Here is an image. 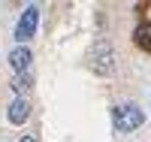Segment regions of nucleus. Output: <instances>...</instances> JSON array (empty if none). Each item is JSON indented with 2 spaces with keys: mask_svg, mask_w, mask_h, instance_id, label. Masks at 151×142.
<instances>
[{
  "mask_svg": "<svg viewBox=\"0 0 151 142\" xmlns=\"http://www.w3.org/2000/svg\"><path fill=\"white\" fill-rule=\"evenodd\" d=\"M142 121H145V115L136 103H121V106L112 109V124H115L118 133H133L136 127H142Z\"/></svg>",
  "mask_w": 151,
  "mask_h": 142,
  "instance_id": "obj_1",
  "label": "nucleus"
},
{
  "mask_svg": "<svg viewBox=\"0 0 151 142\" xmlns=\"http://www.w3.org/2000/svg\"><path fill=\"white\" fill-rule=\"evenodd\" d=\"M88 67H91L97 76H109L112 70H115V51H112V43L100 40L91 48V55H88Z\"/></svg>",
  "mask_w": 151,
  "mask_h": 142,
  "instance_id": "obj_2",
  "label": "nucleus"
},
{
  "mask_svg": "<svg viewBox=\"0 0 151 142\" xmlns=\"http://www.w3.org/2000/svg\"><path fill=\"white\" fill-rule=\"evenodd\" d=\"M36 24H40V6H27V9L21 12L18 24H15V40H18L21 45L33 40V33H36Z\"/></svg>",
  "mask_w": 151,
  "mask_h": 142,
  "instance_id": "obj_3",
  "label": "nucleus"
},
{
  "mask_svg": "<svg viewBox=\"0 0 151 142\" xmlns=\"http://www.w3.org/2000/svg\"><path fill=\"white\" fill-rule=\"evenodd\" d=\"M30 61H33V51H30L27 45H18V48L9 51V67L15 70V76H18V73H27Z\"/></svg>",
  "mask_w": 151,
  "mask_h": 142,
  "instance_id": "obj_4",
  "label": "nucleus"
},
{
  "mask_svg": "<svg viewBox=\"0 0 151 142\" xmlns=\"http://www.w3.org/2000/svg\"><path fill=\"white\" fill-rule=\"evenodd\" d=\"M6 118H9V124H24L30 118V103L24 97H15L9 103V109H6Z\"/></svg>",
  "mask_w": 151,
  "mask_h": 142,
  "instance_id": "obj_5",
  "label": "nucleus"
},
{
  "mask_svg": "<svg viewBox=\"0 0 151 142\" xmlns=\"http://www.w3.org/2000/svg\"><path fill=\"white\" fill-rule=\"evenodd\" d=\"M133 36H136V45H139L142 51H151V21H142Z\"/></svg>",
  "mask_w": 151,
  "mask_h": 142,
  "instance_id": "obj_6",
  "label": "nucleus"
},
{
  "mask_svg": "<svg viewBox=\"0 0 151 142\" xmlns=\"http://www.w3.org/2000/svg\"><path fill=\"white\" fill-rule=\"evenodd\" d=\"M30 88H33V76H30V73H18L15 79H12V91H15L18 97H21L24 91H30Z\"/></svg>",
  "mask_w": 151,
  "mask_h": 142,
  "instance_id": "obj_7",
  "label": "nucleus"
},
{
  "mask_svg": "<svg viewBox=\"0 0 151 142\" xmlns=\"http://www.w3.org/2000/svg\"><path fill=\"white\" fill-rule=\"evenodd\" d=\"M18 142H36V139H33V136H21Z\"/></svg>",
  "mask_w": 151,
  "mask_h": 142,
  "instance_id": "obj_8",
  "label": "nucleus"
}]
</instances>
